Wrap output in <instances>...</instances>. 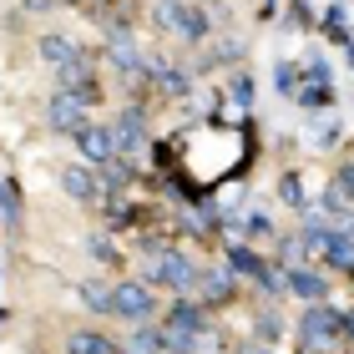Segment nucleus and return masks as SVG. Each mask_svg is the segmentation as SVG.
I'll list each match as a JSON object with an SVG mask.
<instances>
[{
	"label": "nucleus",
	"mask_w": 354,
	"mask_h": 354,
	"mask_svg": "<svg viewBox=\"0 0 354 354\" xmlns=\"http://www.w3.org/2000/svg\"><path fill=\"white\" fill-rule=\"evenodd\" d=\"M147 279L152 283H167V288H187L198 283V268H192L187 253H152V263H147Z\"/></svg>",
	"instance_id": "nucleus-1"
},
{
	"label": "nucleus",
	"mask_w": 354,
	"mask_h": 354,
	"mask_svg": "<svg viewBox=\"0 0 354 354\" xmlns=\"http://www.w3.org/2000/svg\"><path fill=\"white\" fill-rule=\"evenodd\" d=\"M157 309V294L147 283H117L111 288V314H127V319H147Z\"/></svg>",
	"instance_id": "nucleus-2"
},
{
	"label": "nucleus",
	"mask_w": 354,
	"mask_h": 354,
	"mask_svg": "<svg viewBox=\"0 0 354 354\" xmlns=\"http://www.w3.org/2000/svg\"><path fill=\"white\" fill-rule=\"evenodd\" d=\"M157 21L172 26V30H183L187 41H203V30H207V21L192 6H183V0H157Z\"/></svg>",
	"instance_id": "nucleus-3"
},
{
	"label": "nucleus",
	"mask_w": 354,
	"mask_h": 354,
	"mask_svg": "<svg viewBox=\"0 0 354 354\" xmlns=\"http://www.w3.org/2000/svg\"><path fill=\"white\" fill-rule=\"evenodd\" d=\"M299 334H304V344H329L334 334H339V314L334 309H324V304H314V309H304V319H299Z\"/></svg>",
	"instance_id": "nucleus-4"
},
{
	"label": "nucleus",
	"mask_w": 354,
	"mask_h": 354,
	"mask_svg": "<svg viewBox=\"0 0 354 354\" xmlns=\"http://www.w3.org/2000/svg\"><path fill=\"white\" fill-rule=\"evenodd\" d=\"M76 147H82L91 162L102 167V162H111V157H117V137H111V127L86 122V127H76Z\"/></svg>",
	"instance_id": "nucleus-5"
},
{
	"label": "nucleus",
	"mask_w": 354,
	"mask_h": 354,
	"mask_svg": "<svg viewBox=\"0 0 354 354\" xmlns=\"http://www.w3.org/2000/svg\"><path fill=\"white\" fill-rule=\"evenodd\" d=\"M51 127H61V132H76V127H86V102L71 91H56L51 96Z\"/></svg>",
	"instance_id": "nucleus-6"
},
{
	"label": "nucleus",
	"mask_w": 354,
	"mask_h": 354,
	"mask_svg": "<svg viewBox=\"0 0 354 354\" xmlns=\"http://www.w3.org/2000/svg\"><path fill=\"white\" fill-rule=\"evenodd\" d=\"M61 76V91H71V96H82V102H91V66H86V56H76V61H66V66H56Z\"/></svg>",
	"instance_id": "nucleus-7"
},
{
	"label": "nucleus",
	"mask_w": 354,
	"mask_h": 354,
	"mask_svg": "<svg viewBox=\"0 0 354 354\" xmlns=\"http://www.w3.org/2000/svg\"><path fill=\"white\" fill-rule=\"evenodd\" d=\"M106 51H111V61H117L122 71H147V61H142L137 41L127 36V30H117V36H111V46H106Z\"/></svg>",
	"instance_id": "nucleus-8"
},
{
	"label": "nucleus",
	"mask_w": 354,
	"mask_h": 354,
	"mask_svg": "<svg viewBox=\"0 0 354 354\" xmlns=\"http://www.w3.org/2000/svg\"><path fill=\"white\" fill-rule=\"evenodd\" d=\"M288 288H294L304 304H324V294H329V283L319 279V273H309V268H294V273H288Z\"/></svg>",
	"instance_id": "nucleus-9"
},
{
	"label": "nucleus",
	"mask_w": 354,
	"mask_h": 354,
	"mask_svg": "<svg viewBox=\"0 0 354 354\" xmlns=\"http://www.w3.org/2000/svg\"><path fill=\"white\" fill-rule=\"evenodd\" d=\"M167 334H203V309H198V304H172Z\"/></svg>",
	"instance_id": "nucleus-10"
},
{
	"label": "nucleus",
	"mask_w": 354,
	"mask_h": 354,
	"mask_svg": "<svg viewBox=\"0 0 354 354\" xmlns=\"http://www.w3.org/2000/svg\"><path fill=\"white\" fill-rule=\"evenodd\" d=\"M324 259H329L334 268L354 273V238H349V233H329V243H324Z\"/></svg>",
	"instance_id": "nucleus-11"
},
{
	"label": "nucleus",
	"mask_w": 354,
	"mask_h": 354,
	"mask_svg": "<svg viewBox=\"0 0 354 354\" xmlns=\"http://www.w3.org/2000/svg\"><path fill=\"white\" fill-rule=\"evenodd\" d=\"M66 354H117V344H111L106 334L82 329V334H71V339H66Z\"/></svg>",
	"instance_id": "nucleus-12"
},
{
	"label": "nucleus",
	"mask_w": 354,
	"mask_h": 354,
	"mask_svg": "<svg viewBox=\"0 0 354 354\" xmlns=\"http://www.w3.org/2000/svg\"><path fill=\"white\" fill-rule=\"evenodd\" d=\"M111 137H117V152H137L142 147V117H137V111H127V117L111 127Z\"/></svg>",
	"instance_id": "nucleus-13"
},
{
	"label": "nucleus",
	"mask_w": 354,
	"mask_h": 354,
	"mask_svg": "<svg viewBox=\"0 0 354 354\" xmlns=\"http://www.w3.org/2000/svg\"><path fill=\"white\" fill-rule=\"evenodd\" d=\"M41 56L51 61V66H66V61H76L82 51H76V41H66V36H46L41 41Z\"/></svg>",
	"instance_id": "nucleus-14"
},
{
	"label": "nucleus",
	"mask_w": 354,
	"mask_h": 354,
	"mask_svg": "<svg viewBox=\"0 0 354 354\" xmlns=\"http://www.w3.org/2000/svg\"><path fill=\"white\" fill-rule=\"evenodd\" d=\"M61 187H66L76 203H91V198H96V183H91L82 167H66V172H61Z\"/></svg>",
	"instance_id": "nucleus-15"
},
{
	"label": "nucleus",
	"mask_w": 354,
	"mask_h": 354,
	"mask_svg": "<svg viewBox=\"0 0 354 354\" xmlns=\"http://www.w3.org/2000/svg\"><path fill=\"white\" fill-rule=\"evenodd\" d=\"M82 304L96 314H111V288L106 283H82Z\"/></svg>",
	"instance_id": "nucleus-16"
},
{
	"label": "nucleus",
	"mask_w": 354,
	"mask_h": 354,
	"mask_svg": "<svg viewBox=\"0 0 354 354\" xmlns=\"http://www.w3.org/2000/svg\"><path fill=\"white\" fill-rule=\"evenodd\" d=\"M102 183L106 187H127V183H132V167H127L122 157H111V162H102Z\"/></svg>",
	"instance_id": "nucleus-17"
},
{
	"label": "nucleus",
	"mask_w": 354,
	"mask_h": 354,
	"mask_svg": "<svg viewBox=\"0 0 354 354\" xmlns=\"http://www.w3.org/2000/svg\"><path fill=\"white\" fill-rule=\"evenodd\" d=\"M147 71H157L162 91H172V96H183V91H187V76H183V71H167V66H147Z\"/></svg>",
	"instance_id": "nucleus-18"
},
{
	"label": "nucleus",
	"mask_w": 354,
	"mask_h": 354,
	"mask_svg": "<svg viewBox=\"0 0 354 354\" xmlns=\"http://www.w3.org/2000/svg\"><path fill=\"white\" fill-rule=\"evenodd\" d=\"M132 349L137 354H157V349H162V334H157V329H137L132 334Z\"/></svg>",
	"instance_id": "nucleus-19"
},
{
	"label": "nucleus",
	"mask_w": 354,
	"mask_h": 354,
	"mask_svg": "<svg viewBox=\"0 0 354 354\" xmlns=\"http://www.w3.org/2000/svg\"><path fill=\"white\" fill-rule=\"evenodd\" d=\"M203 294H207V299H228V294H233V279H223V273H207V279H203Z\"/></svg>",
	"instance_id": "nucleus-20"
},
{
	"label": "nucleus",
	"mask_w": 354,
	"mask_h": 354,
	"mask_svg": "<svg viewBox=\"0 0 354 354\" xmlns=\"http://www.w3.org/2000/svg\"><path fill=\"white\" fill-rule=\"evenodd\" d=\"M299 243H309V248H324V243H329V228H324V223H309Z\"/></svg>",
	"instance_id": "nucleus-21"
},
{
	"label": "nucleus",
	"mask_w": 354,
	"mask_h": 354,
	"mask_svg": "<svg viewBox=\"0 0 354 354\" xmlns=\"http://www.w3.org/2000/svg\"><path fill=\"white\" fill-rule=\"evenodd\" d=\"M344 203H349V198H344L339 187H329V192H324V213H344Z\"/></svg>",
	"instance_id": "nucleus-22"
},
{
	"label": "nucleus",
	"mask_w": 354,
	"mask_h": 354,
	"mask_svg": "<svg viewBox=\"0 0 354 354\" xmlns=\"http://www.w3.org/2000/svg\"><path fill=\"white\" fill-rule=\"evenodd\" d=\"M334 187H339L344 198H354V167H339V177H334Z\"/></svg>",
	"instance_id": "nucleus-23"
},
{
	"label": "nucleus",
	"mask_w": 354,
	"mask_h": 354,
	"mask_svg": "<svg viewBox=\"0 0 354 354\" xmlns=\"http://www.w3.org/2000/svg\"><path fill=\"white\" fill-rule=\"evenodd\" d=\"M86 248H91V259H111V243H106V238H91Z\"/></svg>",
	"instance_id": "nucleus-24"
},
{
	"label": "nucleus",
	"mask_w": 354,
	"mask_h": 354,
	"mask_svg": "<svg viewBox=\"0 0 354 354\" xmlns=\"http://www.w3.org/2000/svg\"><path fill=\"white\" fill-rule=\"evenodd\" d=\"M259 334H263V339L273 344V339H279V319H263V324H259Z\"/></svg>",
	"instance_id": "nucleus-25"
},
{
	"label": "nucleus",
	"mask_w": 354,
	"mask_h": 354,
	"mask_svg": "<svg viewBox=\"0 0 354 354\" xmlns=\"http://www.w3.org/2000/svg\"><path fill=\"white\" fill-rule=\"evenodd\" d=\"M339 329H344L349 339H354V314H344V319H339Z\"/></svg>",
	"instance_id": "nucleus-26"
},
{
	"label": "nucleus",
	"mask_w": 354,
	"mask_h": 354,
	"mask_svg": "<svg viewBox=\"0 0 354 354\" xmlns=\"http://www.w3.org/2000/svg\"><path fill=\"white\" fill-rule=\"evenodd\" d=\"M243 354H273V349H263V344H248V349H243Z\"/></svg>",
	"instance_id": "nucleus-27"
}]
</instances>
